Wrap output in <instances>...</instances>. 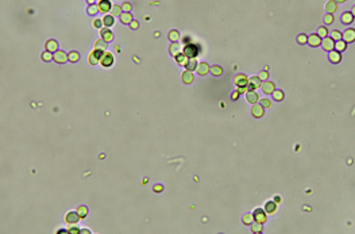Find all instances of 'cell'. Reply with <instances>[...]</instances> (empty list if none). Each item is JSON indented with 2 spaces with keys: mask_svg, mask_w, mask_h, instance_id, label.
I'll return each instance as SVG.
<instances>
[{
  "mask_svg": "<svg viewBox=\"0 0 355 234\" xmlns=\"http://www.w3.org/2000/svg\"><path fill=\"white\" fill-rule=\"evenodd\" d=\"M200 46L196 43H188L184 46V54L188 58H196L200 54Z\"/></svg>",
  "mask_w": 355,
  "mask_h": 234,
  "instance_id": "obj_1",
  "label": "cell"
},
{
  "mask_svg": "<svg viewBox=\"0 0 355 234\" xmlns=\"http://www.w3.org/2000/svg\"><path fill=\"white\" fill-rule=\"evenodd\" d=\"M113 60H115V58H113V54H112V53H109V51H104L103 56L100 57L99 62H100V65H102V66H104V68H109V66H112Z\"/></svg>",
  "mask_w": 355,
  "mask_h": 234,
  "instance_id": "obj_2",
  "label": "cell"
},
{
  "mask_svg": "<svg viewBox=\"0 0 355 234\" xmlns=\"http://www.w3.org/2000/svg\"><path fill=\"white\" fill-rule=\"evenodd\" d=\"M261 84H262V80H261L258 76H253V77H250V79H249V81H247V89L254 91V89L259 88Z\"/></svg>",
  "mask_w": 355,
  "mask_h": 234,
  "instance_id": "obj_3",
  "label": "cell"
},
{
  "mask_svg": "<svg viewBox=\"0 0 355 234\" xmlns=\"http://www.w3.org/2000/svg\"><path fill=\"white\" fill-rule=\"evenodd\" d=\"M253 218H254V221H255V222H259V223H262V225L266 222V221H268L266 213L263 210H261V209H257L255 211H254Z\"/></svg>",
  "mask_w": 355,
  "mask_h": 234,
  "instance_id": "obj_4",
  "label": "cell"
},
{
  "mask_svg": "<svg viewBox=\"0 0 355 234\" xmlns=\"http://www.w3.org/2000/svg\"><path fill=\"white\" fill-rule=\"evenodd\" d=\"M53 60L57 64H65L68 60V54H65V51L62 50H55L53 53Z\"/></svg>",
  "mask_w": 355,
  "mask_h": 234,
  "instance_id": "obj_5",
  "label": "cell"
},
{
  "mask_svg": "<svg viewBox=\"0 0 355 234\" xmlns=\"http://www.w3.org/2000/svg\"><path fill=\"white\" fill-rule=\"evenodd\" d=\"M342 40H343L346 43H353L355 41V30L354 28H348L342 34Z\"/></svg>",
  "mask_w": 355,
  "mask_h": 234,
  "instance_id": "obj_6",
  "label": "cell"
},
{
  "mask_svg": "<svg viewBox=\"0 0 355 234\" xmlns=\"http://www.w3.org/2000/svg\"><path fill=\"white\" fill-rule=\"evenodd\" d=\"M321 46H323V49L324 50H327V51H331V50H334V46H335V41L332 40L331 37H324L323 40H321Z\"/></svg>",
  "mask_w": 355,
  "mask_h": 234,
  "instance_id": "obj_7",
  "label": "cell"
},
{
  "mask_svg": "<svg viewBox=\"0 0 355 234\" xmlns=\"http://www.w3.org/2000/svg\"><path fill=\"white\" fill-rule=\"evenodd\" d=\"M251 114H253L254 118H262L263 114H265V108H263L261 104H257L255 103V104H253V107H251Z\"/></svg>",
  "mask_w": 355,
  "mask_h": 234,
  "instance_id": "obj_8",
  "label": "cell"
},
{
  "mask_svg": "<svg viewBox=\"0 0 355 234\" xmlns=\"http://www.w3.org/2000/svg\"><path fill=\"white\" fill-rule=\"evenodd\" d=\"M111 6H112V4H111L109 0H99V2H97L99 12H109Z\"/></svg>",
  "mask_w": 355,
  "mask_h": 234,
  "instance_id": "obj_9",
  "label": "cell"
},
{
  "mask_svg": "<svg viewBox=\"0 0 355 234\" xmlns=\"http://www.w3.org/2000/svg\"><path fill=\"white\" fill-rule=\"evenodd\" d=\"M103 53H104V51L95 49V50H93L92 53L89 54V62L92 64V65H97V62H99V60H100V57L103 56Z\"/></svg>",
  "mask_w": 355,
  "mask_h": 234,
  "instance_id": "obj_10",
  "label": "cell"
},
{
  "mask_svg": "<svg viewBox=\"0 0 355 234\" xmlns=\"http://www.w3.org/2000/svg\"><path fill=\"white\" fill-rule=\"evenodd\" d=\"M100 35H102V40H104L105 42H111L113 40V34L112 31L109 30V27H104L100 30Z\"/></svg>",
  "mask_w": 355,
  "mask_h": 234,
  "instance_id": "obj_11",
  "label": "cell"
},
{
  "mask_svg": "<svg viewBox=\"0 0 355 234\" xmlns=\"http://www.w3.org/2000/svg\"><path fill=\"white\" fill-rule=\"evenodd\" d=\"M79 219H80V217L76 211H70V213L65 217V221H66L69 225H76V223L79 222Z\"/></svg>",
  "mask_w": 355,
  "mask_h": 234,
  "instance_id": "obj_12",
  "label": "cell"
},
{
  "mask_svg": "<svg viewBox=\"0 0 355 234\" xmlns=\"http://www.w3.org/2000/svg\"><path fill=\"white\" fill-rule=\"evenodd\" d=\"M261 87H262V91L266 93V95H270V93H273V91L275 89L274 84L272 83V81H263L262 84H261Z\"/></svg>",
  "mask_w": 355,
  "mask_h": 234,
  "instance_id": "obj_13",
  "label": "cell"
},
{
  "mask_svg": "<svg viewBox=\"0 0 355 234\" xmlns=\"http://www.w3.org/2000/svg\"><path fill=\"white\" fill-rule=\"evenodd\" d=\"M196 72L200 74V76H205V74L209 72V66H208L207 62H197Z\"/></svg>",
  "mask_w": 355,
  "mask_h": 234,
  "instance_id": "obj_14",
  "label": "cell"
},
{
  "mask_svg": "<svg viewBox=\"0 0 355 234\" xmlns=\"http://www.w3.org/2000/svg\"><path fill=\"white\" fill-rule=\"evenodd\" d=\"M307 43H309L311 46H313V47L320 46V43H321V38L319 37L317 34H312V35H309V37H308Z\"/></svg>",
  "mask_w": 355,
  "mask_h": 234,
  "instance_id": "obj_15",
  "label": "cell"
},
{
  "mask_svg": "<svg viewBox=\"0 0 355 234\" xmlns=\"http://www.w3.org/2000/svg\"><path fill=\"white\" fill-rule=\"evenodd\" d=\"M328 58H330V61L332 64H339L342 61V54L336 50H331L330 54H328Z\"/></svg>",
  "mask_w": 355,
  "mask_h": 234,
  "instance_id": "obj_16",
  "label": "cell"
},
{
  "mask_svg": "<svg viewBox=\"0 0 355 234\" xmlns=\"http://www.w3.org/2000/svg\"><path fill=\"white\" fill-rule=\"evenodd\" d=\"M247 81H249V79H247L246 74H238L235 77V85L236 87H247Z\"/></svg>",
  "mask_w": 355,
  "mask_h": 234,
  "instance_id": "obj_17",
  "label": "cell"
},
{
  "mask_svg": "<svg viewBox=\"0 0 355 234\" xmlns=\"http://www.w3.org/2000/svg\"><path fill=\"white\" fill-rule=\"evenodd\" d=\"M245 95H246V100L249 103H251V104H255L259 99L258 95H257V92H254V91H247Z\"/></svg>",
  "mask_w": 355,
  "mask_h": 234,
  "instance_id": "obj_18",
  "label": "cell"
},
{
  "mask_svg": "<svg viewBox=\"0 0 355 234\" xmlns=\"http://www.w3.org/2000/svg\"><path fill=\"white\" fill-rule=\"evenodd\" d=\"M181 79H182V81H184L185 84H192V83H193L194 76H193V73H192L190 70H185V72L181 74Z\"/></svg>",
  "mask_w": 355,
  "mask_h": 234,
  "instance_id": "obj_19",
  "label": "cell"
},
{
  "mask_svg": "<svg viewBox=\"0 0 355 234\" xmlns=\"http://www.w3.org/2000/svg\"><path fill=\"white\" fill-rule=\"evenodd\" d=\"M45 46H46V50L50 51V53H54L55 50H58V43L55 40H49Z\"/></svg>",
  "mask_w": 355,
  "mask_h": 234,
  "instance_id": "obj_20",
  "label": "cell"
},
{
  "mask_svg": "<svg viewBox=\"0 0 355 234\" xmlns=\"http://www.w3.org/2000/svg\"><path fill=\"white\" fill-rule=\"evenodd\" d=\"M181 45L180 43H177V42H173V43L170 45V49H169V51H170V54L173 57H176L177 54H180L181 53Z\"/></svg>",
  "mask_w": 355,
  "mask_h": 234,
  "instance_id": "obj_21",
  "label": "cell"
},
{
  "mask_svg": "<svg viewBox=\"0 0 355 234\" xmlns=\"http://www.w3.org/2000/svg\"><path fill=\"white\" fill-rule=\"evenodd\" d=\"M342 22H343L344 25H350L354 22V12H344L343 15H342Z\"/></svg>",
  "mask_w": 355,
  "mask_h": 234,
  "instance_id": "obj_22",
  "label": "cell"
},
{
  "mask_svg": "<svg viewBox=\"0 0 355 234\" xmlns=\"http://www.w3.org/2000/svg\"><path fill=\"white\" fill-rule=\"evenodd\" d=\"M347 47V43L344 42L343 40H339V41H335V46H334V50L339 51V53H342L343 50H346Z\"/></svg>",
  "mask_w": 355,
  "mask_h": 234,
  "instance_id": "obj_23",
  "label": "cell"
},
{
  "mask_svg": "<svg viewBox=\"0 0 355 234\" xmlns=\"http://www.w3.org/2000/svg\"><path fill=\"white\" fill-rule=\"evenodd\" d=\"M120 16V22L124 25H130V22L132 21V15L131 12H122V14L119 15Z\"/></svg>",
  "mask_w": 355,
  "mask_h": 234,
  "instance_id": "obj_24",
  "label": "cell"
},
{
  "mask_svg": "<svg viewBox=\"0 0 355 234\" xmlns=\"http://www.w3.org/2000/svg\"><path fill=\"white\" fill-rule=\"evenodd\" d=\"M336 9H338V3H335L334 0H330L325 4V11H328V14H334Z\"/></svg>",
  "mask_w": 355,
  "mask_h": 234,
  "instance_id": "obj_25",
  "label": "cell"
},
{
  "mask_svg": "<svg viewBox=\"0 0 355 234\" xmlns=\"http://www.w3.org/2000/svg\"><path fill=\"white\" fill-rule=\"evenodd\" d=\"M265 210L268 214H274L277 211V203L275 202H268L265 206Z\"/></svg>",
  "mask_w": 355,
  "mask_h": 234,
  "instance_id": "obj_26",
  "label": "cell"
},
{
  "mask_svg": "<svg viewBox=\"0 0 355 234\" xmlns=\"http://www.w3.org/2000/svg\"><path fill=\"white\" fill-rule=\"evenodd\" d=\"M176 61H177V64H180L181 66H185V65H187V62H188V57L185 56L184 53H180V54H177V56H176Z\"/></svg>",
  "mask_w": 355,
  "mask_h": 234,
  "instance_id": "obj_27",
  "label": "cell"
},
{
  "mask_svg": "<svg viewBox=\"0 0 355 234\" xmlns=\"http://www.w3.org/2000/svg\"><path fill=\"white\" fill-rule=\"evenodd\" d=\"M187 70H194L196 69V66H197V61H196V58H188V62H187Z\"/></svg>",
  "mask_w": 355,
  "mask_h": 234,
  "instance_id": "obj_28",
  "label": "cell"
},
{
  "mask_svg": "<svg viewBox=\"0 0 355 234\" xmlns=\"http://www.w3.org/2000/svg\"><path fill=\"white\" fill-rule=\"evenodd\" d=\"M209 72L213 74V76H221L223 74V69H221V66H219V65H213L212 68H209Z\"/></svg>",
  "mask_w": 355,
  "mask_h": 234,
  "instance_id": "obj_29",
  "label": "cell"
},
{
  "mask_svg": "<svg viewBox=\"0 0 355 234\" xmlns=\"http://www.w3.org/2000/svg\"><path fill=\"white\" fill-rule=\"evenodd\" d=\"M95 49H97V50H102V51H105L107 50V42L104 40H99L96 41L95 43Z\"/></svg>",
  "mask_w": 355,
  "mask_h": 234,
  "instance_id": "obj_30",
  "label": "cell"
},
{
  "mask_svg": "<svg viewBox=\"0 0 355 234\" xmlns=\"http://www.w3.org/2000/svg\"><path fill=\"white\" fill-rule=\"evenodd\" d=\"M115 22H113V16L112 15H105L103 18V25L105 26V27H111Z\"/></svg>",
  "mask_w": 355,
  "mask_h": 234,
  "instance_id": "obj_31",
  "label": "cell"
},
{
  "mask_svg": "<svg viewBox=\"0 0 355 234\" xmlns=\"http://www.w3.org/2000/svg\"><path fill=\"white\" fill-rule=\"evenodd\" d=\"M109 12H111L109 15H112V16H119L120 14H122V8H120L118 4H115V6H111V9H109Z\"/></svg>",
  "mask_w": 355,
  "mask_h": 234,
  "instance_id": "obj_32",
  "label": "cell"
},
{
  "mask_svg": "<svg viewBox=\"0 0 355 234\" xmlns=\"http://www.w3.org/2000/svg\"><path fill=\"white\" fill-rule=\"evenodd\" d=\"M251 230H253V233H255V234L262 233V230H263L262 223H259V222H254V223H251Z\"/></svg>",
  "mask_w": 355,
  "mask_h": 234,
  "instance_id": "obj_33",
  "label": "cell"
},
{
  "mask_svg": "<svg viewBox=\"0 0 355 234\" xmlns=\"http://www.w3.org/2000/svg\"><path fill=\"white\" fill-rule=\"evenodd\" d=\"M169 40H170L172 42H177L178 40H180V32H178L177 30H172L170 32H169Z\"/></svg>",
  "mask_w": 355,
  "mask_h": 234,
  "instance_id": "obj_34",
  "label": "cell"
},
{
  "mask_svg": "<svg viewBox=\"0 0 355 234\" xmlns=\"http://www.w3.org/2000/svg\"><path fill=\"white\" fill-rule=\"evenodd\" d=\"M80 58V54L77 53V51H70V53H68V60L70 61V62H76V61H79Z\"/></svg>",
  "mask_w": 355,
  "mask_h": 234,
  "instance_id": "obj_35",
  "label": "cell"
},
{
  "mask_svg": "<svg viewBox=\"0 0 355 234\" xmlns=\"http://www.w3.org/2000/svg\"><path fill=\"white\" fill-rule=\"evenodd\" d=\"M76 213L79 214L80 219H83V218H85V217H87V214H88V210H87V207H85V206H81V207H79V209L76 210Z\"/></svg>",
  "mask_w": 355,
  "mask_h": 234,
  "instance_id": "obj_36",
  "label": "cell"
},
{
  "mask_svg": "<svg viewBox=\"0 0 355 234\" xmlns=\"http://www.w3.org/2000/svg\"><path fill=\"white\" fill-rule=\"evenodd\" d=\"M273 97H274L277 102H281V100L284 99V92L279 89H274L273 91Z\"/></svg>",
  "mask_w": 355,
  "mask_h": 234,
  "instance_id": "obj_37",
  "label": "cell"
},
{
  "mask_svg": "<svg viewBox=\"0 0 355 234\" xmlns=\"http://www.w3.org/2000/svg\"><path fill=\"white\" fill-rule=\"evenodd\" d=\"M99 12V8H97V4H91L87 9V14L88 15H96Z\"/></svg>",
  "mask_w": 355,
  "mask_h": 234,
  "instance_id": "obj_38",
  "label": "cell"
},
{
  "mask_svg": "<svg viewBox=\"0 0 355 234\" xmlns=\"http://www.w3.org/2000/svg\"><path fill=\"white\" fill-rule=\"evenodd\" d=\"M327 34H328V30H327V27L325 26H321V27H319V30H317V35L320 38H324V37H327Z\"/></svg>",
  "mask_w": 355,
  "mask_h": 234,
  "instance_id": "obj_39",
  "label": "cell"
},
{
  "mask_svg": "<svg viewBox=\"0 0 355 234\" xmlns=\"http://www.w3.org/2000/svg\"><path fill=\"white\" fill-rule=\"evenodd\" d=\"M42 60L43 61H46V62H49V61H51L53 60V53H50V51H43L42 53Z\"/></svg>",
  "mask_w": 355,
  "mask_h": 234,
  "instance_id": "obj_40",
  "label": "cell"
},
{
  "mask_svg": "<svg viewBox=\"0 0 355 234\" xmlns=\"http://www.w3.org/2000/svg\"><path fill=\"white\" fill-rule=\"evenodd\" d=\"M253 221H254L253 214H246V215L243 217V223H245V225H251Z\"/></svg>",
  "mask_w": 355,
  "mask_h": 234,
  "instance_id": "obj_41",
  "label": "cell"
},
{
  "mask_svg": "<svg viewBox=\"0 0 355 234\" xmlns=\"http://www.w3.org/2000/svg\"><path fill=\"white\" fill-rule=\"evenodd\" d=\"M334 21H335L334 14H327V15L324 16V23H325V25H331V23H334Z\"/></svg>",
  "mask_w": 355,
  "mask_h": 234,
  "instance_id": "obj_42",
  "label": "cell"
},
{
  "mask_svg": "<svg viewBox=\"0 0 355 234\" xmlns=\"http://www.w3.org/2000/svg\"><path fill=\"white\" fill-rule=\"evenodd\" d=\"M259 104L263 107V108H270V106H272V102H270L269 99H261L259 100Z\"/></svg>",
  "mask_w": 355,
  "mask_h": 234,
  "instance_id": "obj_43",
  "label": "cell"
},
{
  "mask_svg": "<svg viewBox=\"0 0 355 234\" xmlns=\"http://www.w3.org/2000/svg\"><path fill=\"white\" fill-rule=\"evenodd\" d=\"M331 38H332L334 41H339V40H342V32H340V31H338V30H334V31H332Z\"/></svg>",
  "mask_w": 355,
  "mask_h": 234,
  "instance_id": "obj_44",
  "label": "cell"
},
{
  "mask_svg": "<svg viewBox=\"0 0 355 234\" xmlns=\"http://www.w3.org/2000/svg\"><path fill=\"white\" fill-rule=\"evenodd\" d=\"M307 40H308V37L305 34H300L297 37V42L298 43H301V45H304V43H307Z\"/></svg>",
  "mask_w": 355,
  "mask_h": 234,
  "instance_id": "obj_45",
  "label": "cell"
},
{
  "mask_svg": "<svg viewBox=\"0 0 355 234\" xmlns=\"http://www.w3.org/2000/svg\"><path fill=\"white\" fill-rule=\"evenodd\" d=\"M120 8H122V11H123V12H130L132 7H131V4H130V3H127V2H126V3H123L122 7H120Z\"/></svg>",
  "mask_w": 355,
  "mask_h": 234,
  "instance_id": "obj_46",
  "label": "cell"
},
{
  "mask_svg": "<svg viewBox=\"0 0 355 234\" xmlns=\"http://www.w3.org/2000/svg\"><path fill=\"white\" fill-rule=\"evenodd\" d=\"M258 77H259V79L262 80V81H263V80H268V77H269L268 70H262V72L259 73V76H258Z\"/></svg>",
  "mask_w": 355,
  "mask_h": 234,
  "instance_id": "obj_47",
  "label": "cell"
},
{
  "mask_svg": "<svg viewBox=\"0 0 355 234\" xmlns=\"http://www.w3.org/2000/svg\"><path fill=\"white\" fill-rule=\"evenodd\" d=\"M130 27H131L132 30H136V28L139 27V23H138V22H136V21H134V19H132V21L130 22Z\"/></svg>",
  "mask_w": 355,
  "mask_h": 234,
  "instance_id": "obj_48",
  "label": "cell"
},
{
  "mask_svg": "<svg viewBox=\"0 0 355 234\" xmlns=\"http://www.w3.org/2000/svg\"><path fill=\"white\" fill-rule=\"evenodd\" d=\"M102 25H103V21H100V19H95V21H93V26L97 28L102 27Z\"/></svg>",
  "mask_w": 355,
  "mask_h": 234,
  "instance_id": "obj_49",
  "label": "cell"
},
{
  "mask_svg": "<svg viewBox=\"0 0 355 234\" xmlns=\"http://www.w3.org/2000/svg\"><path fill=\"white\" fill-rule=\"evenodd\" d=\"M247 91H249V89H247V87H238V92H239V95H240V93H246Z\"/></svg>",
  "mask_w": 355,
  "mask_h": 234,
  "instance_id": "obj_50",
  "label": "cell"
},
{
  "mask_svg": "<svg viewBox=\"0 0 355 234\" xmlns=\"http://www.w3.org/2000/svg\"><path fill=\"white\" fill-rule=\"evenodd\" d=\"M68 233H72V234H74V233H80V230L77 229V227H76V229H74V227H69V229H68Z\"/></svg>",
  "mask_w": 355,
  "mask_h": 234,
  "instance_id": "obj_51",
  "label": "cell"
},
{
  "mask_svg": "<svg viewBox=\"0 0 355 234\" xmlns=\"http://www.w3.org/2000/svg\"><path fill=\"white\" fill-rule=\"evenodd\" d=\"M162 190H164V187L159 186V184H158V186H154V191H155V192H161Z\"/></svg>",
  "mask_w": 355,
  "mask_h": 234,
  "instance_id": "obj_52",
  "label": "cell"
},
{
  "mask_svg": "<svg viewBox=\"0 0 355 234\" xmlns=\"http://www.w3.org/2000/svg\"><path fill=\"white\" fill-rule=\"evenodd\" d=\"M238 97H239V92H238V91H236V92H234V93H232V96H231V99H232V100H236Z\"/></svg>",
  "mask_w": 355,
  "mask_h": 234,
  "instance_id": "obj_53",
  "label": "cell"
},
{
  "mask_svg": "<svg viewBox=\"0 0 355 234\" xmlns=\"http://www.w3.org/2000/svg\"><path fill=\"white\" fill-rule=\"evenodd\" d=\"M80 233H84V234H85V233H87V234H89L91 232H89V230H80Z\"/></svg>",
  "mask_w": 355,
  "mask_h": 234,
  "instance_id": "obj_54",
  "label": "cell"
},
{
  "mask_svg": "<svg viewBox=\"0 0 355 234\" xmlns=\"http://www.w3.org/2000/svg\"><path fill=\"white\" fill-rule=\"evenodd\" d=\"M335 3H344V2H347V0H334Z\"/></svg>",
  "mask_w": 355,
  "mask_h": 234,
  "instance_id": "obj_55",
  "label": "cell"
},
{
  "mask_svg": "<svg viewBox=\"0 0 355 234\" xmlns=\"http://www.w3.org/2000/svg\"><path fill=\"white\" fill-rule=\"evenodd\" d=\"M88 3L89 4H95V0H88Z\"/></svg>",
  "mask_w": 355,
  "mask_h": 234,
  "instance_id": "obj_56",
  "label": "cell"
}]
</instances>
